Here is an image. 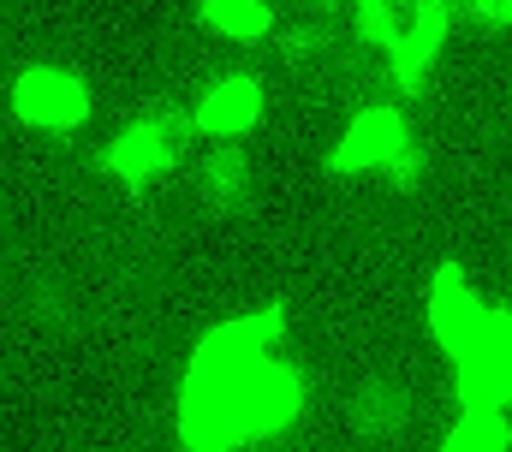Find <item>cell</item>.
Masks as SVG:
<instances>
[{"label": "cell", "mask_w": 512, "mask_h": 452, "mask_svg": "<svg viewBox=\"0 0 512 452\" xmlns=\"http://www.w3.org/2000/svg\"><path fill=\"white\" fill-rule=\"evenodd\" d=\"M304 417V369L292 357V316L262 304L203 328L179 393L173 441L185 452H251Z\"/></svg>", "instance_id": "1"}, {"label": "cell", "mask_w": 512, "mask_h": 452, "mask_svg": "<svg viewBox=\"0 0 512 452\" xmlns=\"http://www.w3.org/2000/svg\"><path fill=\"white\" fill-rule=\"evenodd\" d=\"M429 339L453 363V387L465 405H512V310L489 304L459 262L429 274Z\"/></svg>", "instance_id": "2"}, {"label": "cell", "mask_w": 512, "mask_h": 452, "mask_svg": "<svg viewBox=\"0 0 512 452\" xmlns=\"http://www.w3.org/2000/svg\"><path fill=\"white\" fill-rule=\"evenodd\" d=\"M6 102H12L18 125H36V131H78L90 119V90L66 66H24L12 78Z\"/></svg>", "instance_id": "3"}, {"label": "cell", "mask_w": 512, "mask_h": 452, "mask_svg": "<svg viewBox=\"0 0 512 452\" xmlns=\"http://www.w3.org/2000/svg\"><path fill=\"white\" fill-rule=\"evenodd\" d=\"M179 155H185V125L173 113H161V119H131V125H120L108 137V149H102V167L114 179H126V185H143V179L179 167Z\"/></svg>", "instance_id": "4"}, {"label": "cell", "mask_w": 512, "mask_h": 452, "mask_svg": "<svg viewBox=\"0 0 512 452\" xmlns=\"http://www.w3.org/2000/svg\"><path fill=\"white\" fill-rule=\"evenodd\" d=\"M405 143H411V125H405V113L399 108H358L346 119V131H340V143H334V173H382L393 167L399 155H405Z\"/></svg>", "instance_id": "5"}, {"label": "cell", "mask_w": 512, "mask_h": 452, "mask_svg": "<svg viewBox=\"0 0 512 452\" xmlns=\"http://www.w3.org/2000/svg\"><path fill=\"white\" fill-rule=\"evenodd\" d=\"M447 36H453V6L447 0H417L411 18H405V30H399V42L387 48V66H393L399 90H423L429 84Z\"/></svg>", "instance_id": "6"}, {"label": "cell", "mask_w": 512, "mask_h": 452, "mask_svg": "<svg viewBox=\"0 0 512 452\" xmlns=\"http://www.w3.org/2000/svg\"><path fill=\"white\" fill-rule=\"evenodd\" d=\"M256 119H262V84L245 78V72L209 84V90L197 96V108H191V125H197L203 137H215V143H239Z\"/></svg>", "instance_id": "7"}, {"label": "cell", "mask_w": 512, "mask_h": 452, "mask_svg": "<svg viewBox=\"0 0 512 452\" xmlns=\"http://www.w3.org/2000/svg\"><path fill=\"white\" fill-rule=\"evenodd\" d=\"M197 191H203V203L221 209V215L245 209V203H251V167H245V155H239L233 143H221V149L197 167Z\"/></svg>", "instance_id": "8"}, {"label": "cell", "mask_w": 512, "mask_h": 452, "mask_svg": "<svg viewBox=\"0 0 512 452\" xmlns=\"http://www.w3.org/2000/svg\"><path fill=\"white\" fill-rule=\"evenodd\" d=\"M441 452H512V417L507 405H465L447 429Z\"/></svg>", "instance_id": "9"}, {"label": "cell", "mask_w": 512, "mask_h": 452, "mask_svg": "<svg viewBox=\"0 0 512 452\" xmlns=\"http://www.w3.org/2000/svg\"><path fill=\"white\" fill-rule=\"evenodd\" d=\"M197 18H203V30H215L227 42H262L268 24H274V12L262 0H203Z\"/></svg>", "instance_id": "10"}, {"label": "cell", "mask_w": 512, "mask_h": 452, "mask_svg": "<svg viewBox=\"0 0 512 452\" xmlns=\"http://www.w3.org/2000/svg\"><path fill=\"white\" fill-rule=\"evenodd\" d=\"M417 0H352V18H358V36L376 42V48H393L405 18H411Z\"/></svg>", "instance_id": "11"}, {"label": "cell", "mask_w": 512, "mask_h": 452, "mask_svg": "<svg viewBox=\"0 0 512 452\" xmlns=\"http://www.w3.org/2000/svg\"><path fill=\"white\" fill-rule=\"evenodd\" d=\"M358 417L370 423V429H405V399H399V387H364L358 393Z\"/></svg>", "instance_id": "12"}, {"label": "cell", "mask_w": 512, "mask_h": 452, "mask_svg": "<svg viewBox=\"0 0 512 452\" xmlns=\"http://www.w3.org/2000/svg\"><path fill=\"white\" fill-rule=\"evenodd\" d=\"M477 18H489V24H512V0H465Z\"/></svg>", "instance_id": "13"}, {"label": "cell", "mask_w": 512, "mask_h": 452, "mask_svg": "<svg viewBox=\"0 0 512 452\" xmlns=\"http://www.w3.org/2000/svg\"><path fill=\"white\" fill-rule=\"evenodd\" d=\"M322 6H328V0H322Z\"/></svg>", "instance_id": "14"}]
</instances>
